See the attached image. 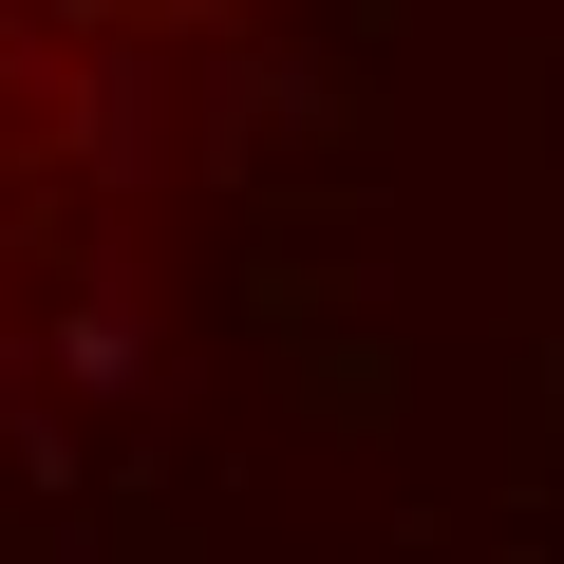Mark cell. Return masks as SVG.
Masks as SVG:
<instances>
[{"label": "cell", "instance_id": "1", "mask_svg": "<svg viewBox=\"0 0 564 564\" xmlns=\"http://www.w3.org/2000/svg\"><path fill=\"white\" fill-rule=\"evenodd\" d=\"M245 20L263 0H0V452L151 282Z\"/></svg>", "mask_w": 564, "mask_h": 564}]
</instances>
